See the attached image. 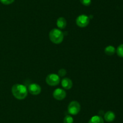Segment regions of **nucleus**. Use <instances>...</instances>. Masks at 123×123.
<instances>
[{
    "instance_id": "obj_11",
    "label": "nucleus",
    "mask_w": 123,
    "mask_h": 123,
    "mask_svg": "<svg viewBox=\"0 0 123 123\" xmlns=\"http://www.w3.org/2000/svg\"><path fill=\"white\" fill-rule=\"evenodd\" d=\"M88 123H104V120L100 116H94L90 119Z\"/></svg>"
},
{
    "instance_id": "obj_1",
    "label": "nucleus",
    "mask_w": 123,
    "mask_h": 123,
    "mask_svg": "<svg viewBox=\"0 0 123 123\" xmlns=\"http://www.w3.org/2000/svg\"><path fill=\"white\" fill-rule=\"evenodd\" d=\"M12 92L13 96L18 100L25 99L28 95V90L26 86L23 84H16L13 86Z\"/></svg>"
},
{
    "instance_id": "obj_12",
    "label": "nucleus",
    "mask_w": 123,
    "mask_h": 123,
    "mask_svg": "<svg viewBox=\"0 0 123 123\" xmlns=\"http://www.w3.org/2000/svg\"><path fill=\"white\" fill-rule=\"evenodd\" d=\"M105 53L106 54L108 55H112L115 54V48L112 45L108 46L105 49Z\"/></svg>"
},
{
    "instance_id": "obj_14",
    "label": "nucleus",
    "mask_w": 123,
    "mask_h": 123,
    "mask_svg": "<svg viewBox=\"0 0 123 123\" xmlns=\"http://www.w3.org/2000/svg\"><path fill=\"white\" fill-rule=\"evenodd\" d=\"M64 123H73V118L70 115H66L64 119Z\"/></svg>"
},
{
    "instance_id": "obj_6",
    "label": "nucleus",
    "mask_w": 123,
    "mask_h": 123,
    "mask_svg": "<svg viewBox=\"0 0 123 123\" xmlns=\"http://www.w3.org/2000/svg\"><path fill=\"white\" fill-rule=\"evenodd\" d=\"M28 90L30 92V94H32V95H37L40 94L42 88L39 84H36V83H32L28 86Z\"/></svg>"
},
{
    "instance_id": "obj_8",
    "label": "nucleus",
    "mask_w": 123,
    "mask_h": 123,
    "mask_svg": "<svg viewBox=\"0 0 123 123\" xmlns=\"http://www.w3.org/2000/svg\"><path fill=\"white\" fill-rule=\"evenodd\" d=\"M61 85L64 89H70L73 86V82L70 78H64L61 80Z\"/></svg>"
},
{
    "instance_id": "obj_17",
    "label": "nucleus",
    "mask_w": 123,
    "mask_h": 123,
    "mask_svg": "<svg viewBox=\"0 0 123 123\" xmlns=\"http://www.w3.org/2000/svg\"><path fill=\"white\" fill-rule=\"evenodd\" d=\"M14 0H0V2L4 5H9L13 3Z\"/></svg>"
},
{
    "instance_id": "obj_13",
    "label": "nucleus",
    "mask_w": 123,
    "mask_h": 123,
    "mask_svg": "<svg viewBox=\"0 0 123 123\" xmlns=\"http://www.w3.org/2000/svg\"><path fill=\"white\" fill-rule=\"evenodd\" d=\"M117 53L119 57L123 58V44L118 46L117 49Z\"/></svg>"
},
{
    "instance_id": "obj_16",
    "label": "nucleus",
    "mask_w": 123,
    "mask_h": 123,
    "mask_svg": "<svg viewBox=\"0 0 123 123\" xmlns=\"http://www.w3.org/2000/svg\"><path fill=\"white\" fill-rule=\"evenodd\" d=\"M67 74V71L64 69H61L58 71V76L59 77H64L65 75Z\"/></svg>"
},
{
    "instance_id": "obj_15",
    "label": "nucleus",
    "mask_w": 123,
    "mask_h": 123,
    "mask_svg": "<svg viewBox=\"0 0 123 123\" xmlns=\"http://www.w3.org/2000/svg\"><path fill=\"white\" fill-rule=\"evenodd\" d=\"M80 2L82 4L85 6H89L91 4V0H80Z\"/></svg>"
},
{
    "instance_id": "obj_4",
    "label": "nucleus",
    "mask_w": 123,
    "mask_h": 123,
    "mask_svg": "<svg viewBox=\"0 0 123 123\" xmlns=\"http://www.w3.org/2000/svg\"><path fill=\"white\" fill-rule=\"evenodd\" d=\"M80 110V105L78 101H73L70 102L68 106V112L70 114L76 115Z\"/></svg>"
},
{
    "instance_id": "obj_3",
    "label": "nucleus",
    "mask_w": 123,
    "mask_h": 123,
    "mask_svg": "<svg viewBox=\"0 0 123 123\" xmlns=\"http://www.w3.org/2000/svg\"><path fill=\"white\" fill-rule=\"evenodd\" d=\"M46 82L47 84L51 86H55L58 85L60 82V78L58 75L55 74H50L48 75L46 78Z\"/></svg>"
},
{
    "instance_id": "obj_5",
    "label": "nucleus",
    "mask_w": 123,
    "mask_h": 123,
    "mask_svg": "<svg viewBox=\"0 0 123 123\" xmlns=\"http://www.w3.org/2000/svg\"><path fill=\"white\" fill-rule=\"evenodd\" d=\"M76 23L77 25L80 27H85L90 23V18L85 14H81L76 18Z\"/></svg>"
},
{
    "instance_id": "obj_9",
    "label": "nucleus",
    "mask_w": 123,
    "mask_h": 123,
    "mask_svg": "<svg viewBox=\"0 0 123 123\" xmlns=\"http://www.w3.org/2000/svg\"><path fill=\"white\" fill-rule=\"evenodd\" d=\"M56 25L57 27L60 29H64L66 28V25H67V21L66 19L63 17H60V18H58L57 20H56Z\"/></svg>"
},
{
    "instance_id": "obj_10",
    "label": "nucleus",
    "mask_w": 123,
    "mask_h": 123,
    "mask_svg": "<svg viewBox=\"0 0 123 123\" xmlns=\"http://www.w3.org/2000/svg\"><path fill=\"white\" fill-rule=\"evenodd\" d=\"M105 119L107 122H112L115 119V115L112 111H108L105 114Z\"/></svg>"
},
{
    "instance_id": "obj_2",
    "label": "nucleus",
    "mask_w": 123,
    "mask_h": 123,
    "mask_svg": "<svg viewBox=\"0 0 123 123\" xmlns=\"http://www.w3.org/2000/svg\"><path fill=\"white\" fill-rule=\"evenodd\" d=\"M50 40L55 44H60L64 39V34L60 30L54 28L49 33Z\"/></svg>"
},
{
    "instance_id": "obj_7",
    "label": "nucleus",
    "mask_w": 123,
    "mask_h": 123,
    "mask_svg": "<svg viewBox=\"0 0 123 123\" xmlns=\"http://www.w3.org/2000/svg\"><path fill=\"white\" fill-rule=\"evenodd\" d=\"M53 96L55 99L61 101V100H64L66 98V92L63 89L57 88L54 90V93H53Z\"/></svg>"
}]
</instances>
